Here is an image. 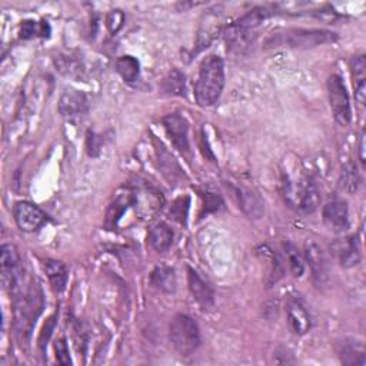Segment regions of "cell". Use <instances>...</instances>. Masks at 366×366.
<instances>
[{
  "label": "cell",
  "mask_w": 366,
  "mask_h": 366,
  "mask_svg": "<svg viewBox=\"0 0 366 366\" xmlns=\"http://www.w3.org/2000/svg\"><path fill=\"white\" fill-rule=\"evenodd\" d=\"M150 281H152L153 286H156L159 291H162L165 293H173L176 291V275H175V271L168 268V267L156 268L152 272Z\"/></svg>",
  "instance_id": "obj_22"
},
{
  "label": "cell",
  "mask_w": 366,
  "mask_h": 366,
  "mask_svg": "<svg viewBox=\"0 0 366 366\" xmlns=\"http://www.w3.org/2000/svg\"><path fill=\"white\" fill-rule=\"evenodd\" d=\"M13 216L20 231L32 233L47 222V215L32 202H18L13 209Z\"/></svg>",
  "instance_id": "obj_9"
},
{
  "label": "cell",
  "mask_w": 366,
  "mask_h": 366,
  "mask_svg": "<svg viewBox=\"0 0 366 366\" xmlns=\"http://www.w3.org/2000/svg\"><path fill=\"white\" fill-rule=\"evenodd\" d=\"M35 35L47 37L49 36V25H47V22L36 23L33 20H25L22 23V28H20V37L22 39H30Z\"/></svg>",
  "instance_id": "obj_27"
},
{
  "label": "cell",
  "mask_w": 366,
  "mask_h": 366,
  "mask_svg": "<svg viewBox=\"0 0 366 366\" xmlns=\"http://www.w3.org/2000/svg\"><path fill=\"white\" fill-rule=\"evenodd\" d=\"M338 33L325 29H286L279 30L268 40L269 46H288L295 49H312L335 43Z\"/></svg>",
  "instance_id": "obj_5"
},
{
  "label": "cell",
  "mask_w": 366,
  "mask_h": 366,
  "mask_svg": "<svg viewBox=\"0 0 366 366\" xmlns=\"http://www.w3.org/2000/svg\"><path fill=\"white\" fill-rule=\"evenodd\" d=\"M147 243L156 252H166L173 243V232L166 224L154 225L147 233Z\"/></svg>",
  "instance_id": "obj_19"
},
{
  "label": "cell",
  "mask_w": 366,
  "mask_h": 366,
  "mask_svg": "<svg viewBox=\"0 0 366 366\" xmlns=\"http://www.w3.org/2000/svg\"><path fill=\"white\" fill-rule=\"evenodd\" d=\"M271 15L272 13L268 8H256L229 25L225 30L228 49L232 51H243L250 44H253L260 26L264 25L268 18H271Z\"/></svg>",
  "instance_id": "obj_4"
},
{
  "label": "cell",
  "mask_w": 366,
  "mask_h": 366,
  "mask_svg": "<svg viewBox=\"0 0 366 366\" xmlns=\"http://www.w3.org/2000/svg\"><path fill=\"white\" fill-rule=\"evenodd\" d=\"M116 72L125 82H135L140 72V65L136 58L125 55L116 61Z\"/></svg>",
  "instance_id": "obj_24"
},
{
  "label": "cell",
  "mask_w": 366,
  "mask_h": 366,
  "mask_svg": "<svg viewBox=\"0 0 366 366\" xmlns=\"http://www.w3.org/2000/svg\"><path fill=\"white\" fill-rule=\"evenodd\" d=\"M341 362L343 365H360L365 366L366 359H365V346L362 342L349 339V341H343L342 343H339V349H338Z\"/></svg>",
  "instance_id": "obj_20"
},
{
  "label": "cell",
  "mask_w": 366,
  "mask_h": 366,
  "mask_svg": "<svg viewBox=\"0 0 366 366\" xmlns=\"http://www.w3.org/2000/svg\"><path fill=\"white\" fill-rule=\"evenodd\" d=\"M339 262L343 268H353L360 262V252L359 245L355 236L345 239L338 248Z\"/></svg>",
  "instance_id": "obj_21"
},
{
  "label": "cell",
  "mask_w": 366,
  "mask_h": 366,
  "mask_svg": "<svg viewBox=\"0 0 366 366\" xmlns=\"http://www.w3.org/2000/svg\"><path fill=\"white\" fill-rule=\"evenodd\" d=\"M56 319H58L56 315H51V317L46 321V324L43 325V328H42V332H40L39 339H37L39 348H40L42 350H44V348L47 346V342H49L50 338H51V334L55 332V328H56Z\"/></svg>",
  "instance_id": "obj_28"
},
{
  "label": "cell",
  "mask_w": 366,
  "mask_h": 366,
  "mask_svg": "<svg viewBox=\"0 0 366 366\" xmlns=\"http://www.w3.org/2000/svg\"><path fill=\"white\" fill-rule=\"evenodd\" d=\"M324 224L334 233H343L349 228V211L343 200H332L324 207Z\"/></svg>",
  "instance_id": "obj_12"
},
{
  "label": "cell",
  "mask_w": 366,
  "mask_h": 366,
  "mask_svg": "<svg viewBox=\"0 0 366 366\" xmlns=\"http://www.w3.org/2000/svg\"><path fill=\"white\" fill-rule=\"evenodd\" d=\"M235 196L238 199V205L243 211V214L250 219H260L265 214V206L253 190L246 188H236Z\"/></svg>",
  "instance_id": "obj_16"
},
{
  "label": "cell",
  "mask_w": 366,
  "mask_h": 366,
  "mask_svg": "<svg viewBox=\"0 0 366 366\" xmlns=\"http://www.w3.org/2000/svg\"><path fill=\"white\" fill-rule=\"evenodd\" d=\"M328 86V94L331 102V109L334 114L335 121L341 126L349 125L352 119V109H350V102L349 94L346 90V86L339 75H331L327 82Z\"/></svg>",
  "instance_id": "obj_7"
},
{
  "label": "cell",
  "mask_w": 366,
  "mask_h": 366,
  "mask_svg": "<svg viewBox=\"0 0 366 366\" xmlns=\"http://www.w3.org/2000/svg\"><path fill=\"white\" fill-rule=\"evenodd\" d=\"M123 23H125V13H123L122 11L116 9V11H112V12L108 15L106 26H108V29H109L111 33H114V35L118 33V32L122 29Z\"/></svg>",
  "instance_id": "obj_30"
},
{
  "label": "cell",
  "mask_w": 366,
  "mask_h": 366,
  "mask_svg": "<svg viewBox=\"0 0 366 366\" xmlns=\"http://www.w3.org/2000/svg\"><path fill=\"white\" fill-rule=\"evenodd\" d=\"M303 256H305L306 262L309 264L312 278H313V281H315V283L319 286L327 285L329 281L331 271H329L328 257H327L325 252L322 250V248L318 243L309 240L305 243Z\"/></svg>",
  "instance_id": "obj_8"
},
{
  "label": "cell",
  "mask_w": 366,
  "mask_h": 366,
  "mask_svg": "<svg viewBox=\"0 0 366 366\" xmlns=\"http://www.w3.org/2000/svg\"><path fill=\"white\" fill-rule=\"evenodd\" d=\"M87 111V97L83 92L76 89H66L59 102V112L65 118H78Z\"/></svg>",
  "instance_id": "obj_15"
},
{
  "label": "cell",
  "mask_w": 366,
  "mask_h": 366,
  "mask_svg": "<svg viewBox=\"0 0 366 366\" xmlns=\"http://www.w3.org/2000/svg\"><path fill=\"white\" fill-rule=\"evenodd\" d=\"M133 202V196L132 195H122L119 196L109 207L108 211V225H115L119 218L123 215V212L126 211V207L129 203Z\"/></svg>",
  "instance_id": "obj_26"
},
{
  "label": "cell",
  "mask_w": 366,
  "mask_h": 366,
  "mask_svg": "<svg viewBox=\"0 0 366 366\" xmlns=\"http://www.w3.org/2000/svg\"><path fill=\"white\" fill-rule=\"evenodd\" d=\"M359 162L362 168H365V133H362L359 139Z\"/></svg>",
  "instance_id": "obj_33"
},
{
  "label": "cell",
  "mask_w": 366,
  "mask_h": 366,
  "mask_svg": "<svg viewBox=\"0 0 366 366\" xmlns=\"http://www.w3.org/2000/svg\"><path fill=\"white\" fill-rule=\"evenodd\" d=\"M169 339L179 355L189 356L200 345V329L190 317L179 313L169 325Z\"/></svg>",
  "instance_id": "obj_6"
},
{
  "label": "cell",
  "mask_w": 366,
  "mask_h": 366,
  "mask_svg": "<svg viewBox=\"0 0 366 366\" xmlns=\"http://www.w3.org/2000/svg\"><path fill=\"white\" fill-rule=\"evenodd\" d=\"M23 285L12 295L13 318L18 338L22 342H28L32 335L36 319L39 318L43 309V293L40 285L35 279H30L26 283L25 289Z\"/></svg>",
  "instance_id": "obj_1"
},
{
  "label": "cell",
  "mask_w": 366,
  "mask_h": 366,
  "mask_svg": "<svg viewBox=\"0 0 366 366\" xmlns=\"http://www.w3.org/2000/svg\"><path fill=\"white\" fill-rule=\"evenodd\" d=\"M286 318L295 335H305L312 328L310 313L298 295H291L286 300Z\"/></svg>",
  "instance_id": "obj_10"
},
{
  "label": "cell",
  "mask_w": 366,
  "mask_h": 366,
  "mask_svg": "<svg viewBox=\"0 0 366 366\" xmlns=\"http://www.w3.org/2000/svg\"><path fill=\"white\" fill-rule=\"evenodd\" d=\"M358 175L356 171L352 166H348L343 169L342 173V186L348 190V192H355L358 189Z\"/></svg>",
  "instance_id": "obj_32"
},
{
  "label": "cell",
  "mask_w": 366,
  "mask_h": 366,
  "mask_svg": "<svg viewBox=\"0 0 366 366\" xmlns=\"http://www.w3.org/2000/svg\"><path fill=\"white\" fill-rule=\"evenodd\" d=\"M188 209H189V197L188 196L186 197H181V199L175 200V203H173V206L171 209V215L179 224H185L186 215H188Z\"/></svg>",
  "instance_id": "obj_29"
},
{
  "label": "cell",
  "mask_w": 366,
  "mask_h": 366,
  "mask_svg": "<svg viewBox=\"0 0 366 366\" xmlns=\"http://www.w3.org/2000/svg\"><path fill=\"white\" fill-rule=\"evenodd\" d=\"M162 90L171 96H185L186 94V78L185 75L173 69L168 73V76L162 82Z\"/></svg>",
  "instance_id": "obj_23"
},
{
  "label": "cell",
  "mask_w": 366,
  "mask_h": 366,
  "mask_svg": "<svg viewBox=\"0 0 366 366\" xmlns=\"http://www.w3.org/2000/svg\"><path fill=\"white\" fill-rule=\"evenodd\" d=\"M164 126L173 146L182 153H189V125L188 121L179 114H169L164 119Z\"/></svg>",
  "instance_id": "obj_11"
},
{
  "label": "cell",
  "mask_w": 366,
  "mask_h": 366,
  "mask_svg": "<svg viewBox=\"0 0 366 366\" xmlns=\"http://www.w3.org/2000/svg\"><path fill=\"white\" fill-rule=\"evenodd\" d=\"M222 29V13L218 11H209L203 15L199 33H197V42H196V51H200L202 49L211 44L216 36L221 33Z\"/></svg>",
  "instance_id": "obj_13"
},
{
  "label": "cell",
  "mask_w": 366,
  "mask_h": 366,
  "mask_svg": "<svg viewBox=\"0 0 366 366\" xmlns=\"http://www.w3.org/2000/svg\"><path fill=\"white\" fill-rule=\"evenodd\" d=\"M188 285L193 299L197 302L200 307L205 310H211L215 306V293L214 289L209 286L197 272L192 268H188Z\"/></svg>",
  "instance_id": "obj_14"
},
{
  "label": "cell",
  "mask_w": 366,
  "mask_h": 366,
  "mask_svg": "<svg viewBox=\"0 0 366 366\" xmlns=\"http://www.w3.org/2000/svg\"><path fill=\"white\" fill-rule=\"evenodd\" d=\"M283 252L286 255L292 275L296 278H300L305 272V262H303V257L299 253L298 248L291 242H283Z\"/></svg>",
  "instance_id": "obj_25"
},
{
  "label": "cell",
  "mask_w": 366,
  "mask_h": 366,
  "mask_svg": "<svg viewBox=\"0 0 366 366\" xmlns=\"http://www.w3.org/2000/svg\"><path fill=\"white\" fill-rule=\"evenodd\" d=\"M225 87V65L224 61L211 55L200 63L199 76L195 86V97L199 106L209 108L215 104Z\"/></svg>",
  "instance_id": "obj_3"
},
{
  "label": "cell",
  "mask_w": 366,
  "mask_h": 366,
  "mask_svg": "<svg viewBox=\"0 0 366 366\" xmlns=\"http://www.w3.org/2000/svg\"><path fill=\"white\" fill-rule=\"evenodd\" d=\"M350 73L353 79L355 96L360 104H365L366 97V58L365 55H359L350 59Z\"/></svg>",
  "instance_id": "obj_17"
},
{
  "label": "cell",
  "mask_w": 366,
  "mask_h": 366,
  "mask_svg": "<svg viewBox=\"0 0 366 366\" xmlns=\"http://www.w3.org/2000/svg\"><path fill=\"white\" fill-rule=\"evenodd\" d=\"M44 272L47 275L49 283L56 293H61L66 289L68 285V269L65 264H62L61 260H54L49 259L44 262Z\"/></svg>",
  "instance_id": "obj_18"
},
{
  "label": "cell",
  "mask_w": 366,
  "mask_h": 366,
  "mask_svg": "<svg viewBox=\"0 0 366 366\" xmlns=\"http://www.w3.org/2000/svg\"><path fill=\"white\" fill-rule=\"evenodd\" d=\"M282 193L289 207L299 214H313L321 202L319 189L315 181L303 172H285Z\"/></svg>",
  "instance_id": "obj_2"
},
{
  "label": "cell",
  "mask_w": 366,
  "mask_h": 366,
  "mask_svg": "<svg viewBox=\"0 0 366 366\" xmlns=\"http://www.w3.org/2000/svg\"><path fill=\"white\" fill-rule=\"evenodd\" d=\"M55 352H56V359L61 365H71L72 363L68 342H66L65 338H61L55 342Z\"/></svg>",
  "instance_id": "obj_31"
}]
</instances>
